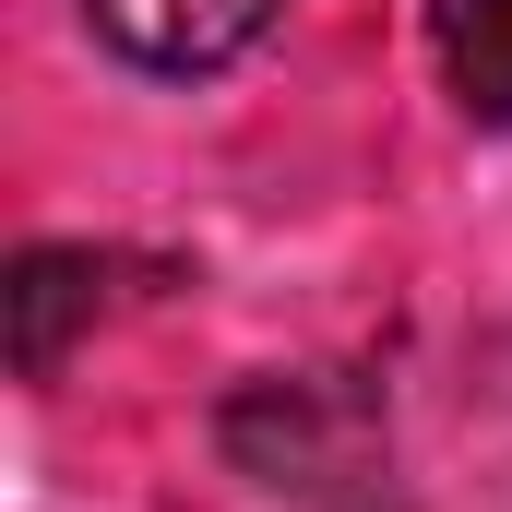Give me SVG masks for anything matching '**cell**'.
<instances>
[{
	"label": "cell",
	"mask_w": 512,
	"mask_h": 512,
	"mask_svg": "<svg viewBox=\"0 0 512 512\" xmlns=\"http://www.w3.org/2000/svg\"><path fill=\"white\" fill-rule=\"evenodd\" d=\"M429 48L465 120L512 131V0H429Z\"/></svg>",
	"instance_id": "3957f363"
},
{
	"label": "cell",
	"mask_w": 512,
	"mask_h": 512,
	"mask_svg": "<svg viewBox=\"0 0 512 512\" xmlns=\"http://www.w3.org/2000/svg\"><path fill=\"white\" fill-rule=\"evenodd\" d=\"M274 12L286 0H84V24L120 48L131 72H167V84L251 60L262 36H274Z\"/></svg>",
	"instance_id": "6da1fadb"
},
{
	"label": "cell",
	"mask_w": 512,
	"mask_h": 512,
	"mask_svg": "<svg viewBox=\"0 0 512 512\" xmlns=\"http://www.w3.org/2000/svg\"><path fill=\"white\" fill-rule=\"evenodd\" d=\"M96 310H108V262L96 251H24L12 262V370L48 382L72 322H96Z\"/></svg>",
	"instance_id": "7a4b0ae2"
}]
</instances>
